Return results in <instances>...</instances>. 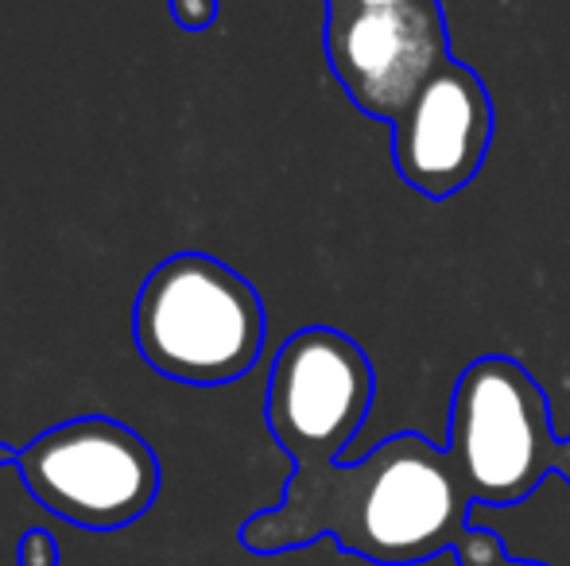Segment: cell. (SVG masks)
<instances>
[{"label": "cell", "instance_id": "7c38bea8", "mask_svg": "<svg viewBox=\"0 0 570 566\" xmlns=\"http://www.w3.org/2000/svg\"><path fill=\"white\" fill-rule=\"evenodd\" d=\"M16 461H20V450L8 446V443H0V466H16Z\"/></svg>", "mask_w": 570, "mask_h": 566}, {"label": "cell", "instance_id": "52a82bcc", "mask_svg": "<svg viewBox=\"0 0 570 566\" xmlns=\"http://www.w3.org/2000/svg\"><path fill=\"white\" fill-rule=\"evenodd\" d=\"M493 143V101L465 62L446 59L392 121L400 179L423 198H443L478 179Z\"/></svg>", "mask_w": 570, "mask_h": 566}, {"label": "cell", "instance_id": "8fae6325", "mask_svg": "<svg viewBox=\"0 0 570 566\" xmlns=\"http://www.w3.org/2000/svg\"><path fill=\"white\" fill-rule=\"evenodd\" d=\"M428 4V0H326V8H407Z\"/></svg>", "mask_w": 570, "mask_h": 566}, {"label": "cell", "instance_id": "9c48e42d", "mask_svg": "<svg viewBox=\"0 0 570 566\" xmlns=\"http://www.w3.org/2000/svg\"><path fill=\"white\" fill-rule=\"evenodd\" d=\"M16 559H20V566H59V544H55L51 532L31 528L16 547Z\"/></svg>", "mask_w": 570, "mask_h": 566}, {"label": "cell", "instance_id": "5b68a950", "mask_svg": "<svg viewBox=\"0 0 570 566\" xmlns=\"http://www.w3.org/2000/svg\"><path fill=\"white\" fill-rule=\"evenodd\" d=\"M376 396V373L365 349L334 326H303L279 346L268 377L272 438L295 469L342 461L365 427Z\"/></svg>", "mask_w": 570, "mask_h": 566}, {"label": "cell", "instance_id": "6da1fadb", "mask_svg": "<svg viewBox=\"0 0 570 566\" xmlns=\"http://www.w3.org/2000/svg\"><path fill=\"white\" fill-rule=\"evenodd\" d=\"M470 505L446 446L400 430L357 461L292 469L279 505L240 524V544L279 555L331 536L365 563L415 566L454 552L470 528Z\"/></svg>", "mask_w": 570, "mask_h": 566}, {"label": "cell", "instance_id": "277c9868", "mask_svg": "<svg viewBox=\"0 0 570 566\" xmlns=\"http://www.w3.org/2000/svg\"><path fill=\"white\" fill-rule=\"evenodd\" d=\"M16 469L47 513L90 532L128 528L159 497L156 450L109 416H78L43 430L20 450Z\"/></svg>", "mask_w": 570, "mask_h": 566}, {"label": "cell", "instance_id": "ba28073f", "mask_svg": "<svg viewBox=\"0 0 570 566\" xmlns=\"http://www.w3.org/2000/svg\"><path fill=\"white\" fill-rule=\"evenodd\" d=\"M454 559L458 566H551V563H535V559H517L509 555L504 539L497 536L493 528H481V524H470L462 532V539L454 544Z\"/></svg>", "mask_w": 570, "mask_h": 566}, {"label": "cell", "instance_id": "7a4b0ae2", "mask_svg": "<svg viewBox=\"0 0 570 566\" xmlns=\"http://www.w3.org/2000/svg\"><path fill=\"white\" fill-rule=\"evenodd\" d=\"M261 291L206 252H175L136 291V354L167 380L218 388L240 380L264 349Z\"/></svg>", "mask_w": 570, "mask_h": 566}, {"label": "cell", "instance_id": "8992f818", "mask_svg": "<svg viewBox=\"0 0 570 566\" xmlns=\"http://www.w3.org/2000/svg\"><path fill=\"white\" fill-rule=\"evenodd\" d=\"M326 59L345 98L392 125L451 59L443 0L407 8H326Z\"/></svg>", "mask_w": 570, "mask_h": 566}, {"label": "cell", "instance_id": "3957f363", "mask_svg": "<svg viewBox=\"0 0 570 566\" xmlns=\"http://www.w3.org/2000/svg\"><path fill=\"white\" fill-rule=\"evenodd\" d=\"M446 454L473 505H520L551 474L570 485V438L551 427L548 393L504 354L478 357L462 369L451 396Z\"/></svg>", "mask_w": 570, "mask_h": 566}, {"label": "cell", "instance_id": "30bf717a", "mask_svg": "<svg viewBox=\"0 0 570 566\" xmlns=\"http://www.w3.org/2000/svg\"><path fill=\"white\" fill-rule=\"evenodd\" d=\"M167 8L183 31H206L218 20V0H167Z\"/></svg>", "mask_w": 570, "mask_h": 566}]
</instances>
